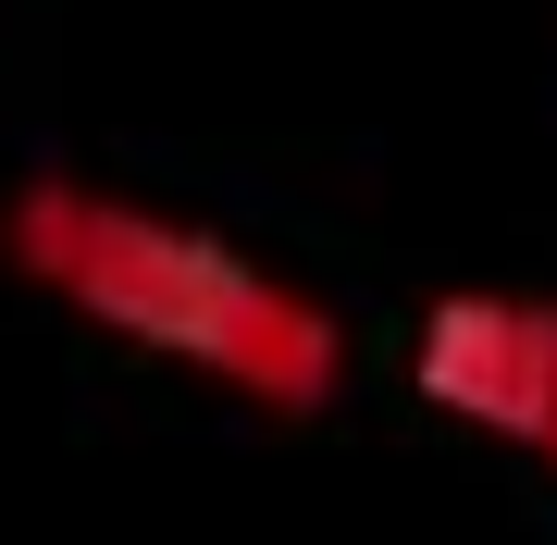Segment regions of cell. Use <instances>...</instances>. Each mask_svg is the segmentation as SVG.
I'll return each instance as SVG.
<instances>
[{
	"label": "cell",
	"instance_id": "1",
	"mask_svg": "<svg viewBox=\"0 0 557 545\" xmlns=\"http://www.w3.org/2000/svg\"><path fill=\"white\" fill-rule=\"evenodd\" d=\"M0 248H13V273H38L50 298L87 310L100 335H137V347H161V360L236 384L248 409L310 422V409H335V384H347V323L310 298V285L260 273L248 248L199 236V223H161L137 199H112V186H75V174L13 186Z\"/></svg>",
	"mask_w": 557,
	"mask_h": 545
},
{
	"label": "cell",
	"instance_id": "2",
	"mask_svg": "<svg viewBox=\"0 0 557 545\" xmlns=\"http://www.w3.org/2000/svg\"><path fill=\"white\" fill-rule=\"evenodd\" d=\"M409 384L446 409V422L557 459V298H496V285L434 298L421 335H409Z\"/></svg>",
	"mask_w": 557,
	"mask_h": 545
}]
</instances>
